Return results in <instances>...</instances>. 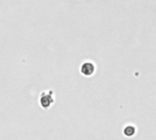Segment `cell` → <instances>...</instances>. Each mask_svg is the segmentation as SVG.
Wrapping results in <instances>:
<instances>
[{
    "label": "cell",
    "instance_id": "7a4b0ae2",
    "mask_svg": "<svg viewBox=\"0 0 156 140\" xmlns=\"http://www.w3.org/2000/svg\"><path fill=\"white\" fill-rule=\"evenodd\" d=\"M95 68H94V66L93 64L90 63V62H87V63H84L81 67V73L84 75V76H90L93 74Z\"/></svg>",
    "mask_w": 156,
    "mask_h": 140
},
{
    "label": "cell",
    "instance_id": "6da1fadb",
    "mask_svg": "<svg viewBox=\"0 0 156 140\" xmlns=\"http://www.w3.org/2000/svg\"><path fill=\"white\" fill-rule=\"evenodd\" d=\"M51 94L52 93L47 94L45 92L42 94V96L40 97V104H41V106H42L43 108H48L52 105V103H53V97H51Z\"/></svg>",
    "mask_w": 156,
    "mask_h": 140
}]
</instances>
